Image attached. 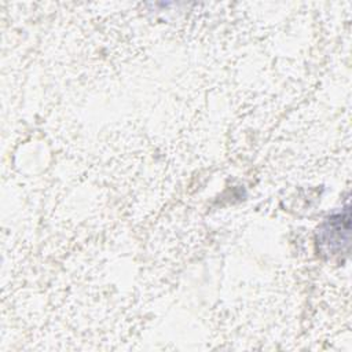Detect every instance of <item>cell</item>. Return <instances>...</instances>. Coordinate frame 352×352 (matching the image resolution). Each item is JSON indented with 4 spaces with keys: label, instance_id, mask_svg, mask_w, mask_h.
I'll use <instances>...</instances> for the list:
<instances>
[{
    "label": "cell",
    "instance_id": "1",
    "mask_svg": "<svg viewBox=\"0 0 352 352\" xmlns=\"http://www.w3.org/2000/svg\"><path fill=\"white\" fill-rule=\"evenodd\" d=\"M349 236V210L345 208L344 213L330 217L320 228V245L326 246L327 252L334 254L342 250V245H348Z\"/></svg>",
    "mask_w": 352,
    "mask_h": 352
}]
</instances>
